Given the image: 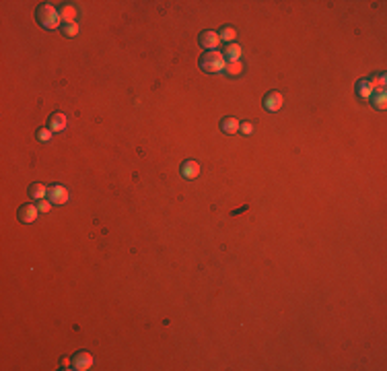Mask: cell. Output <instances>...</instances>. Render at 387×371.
Instances as JSON below:
<instances>
[{
	"instance_id": "5bb4252c",
	"label": "cell",
	"mask_w": 387,
	"mask_h": 371,
	"mask_svg": "<svg viewBox=\"0 0 387 371\" xmlns=\"http://www.w3.org/2000/svg\"><path fill=\"white\" fill-rule=\"evenodd\" d=\"M219 37H221V41H225L227 45H229V43H235V39H237V29H235L233 25H225V27L219 31Z\"/></svg>"
},
{
	"instance_id": "ac0fdd59",
	"label": "cell",
	"mask_w": 387,
	"mask_h": 371,
	"mask_svg": "<svg viewBox=\"0 0 387 371\" xmlns=\"http://www.w3.org/2000/svg\"><path fill=\"white\" fill-rule=\"evenodd\" d=\"M371 87H373V93H379V91H385V85H387V76L385 74H379V76H371L369 79Z\"/></svg>"
},
{
	"instance_id": "8992f818",
	"label": "cell",
	"mask_w": 387,
	"mask_h": 371,
	"mask_svg": "<svg viewBox=\"0 0 387 371\" xmlns=\"http://www.w3.org/2000/svg\"><path fill=\"white\" fill-rule=\"evenodd\" d=\"M93 363H95V359H93V355L87 351H79L72 357V369H76V371H89L93 367Z\"/></svg>"
},
{
	"instance_id": "7a4b0ae2",
	"label": "cell",
	"mask_w": 387,
	"mask_h": 371,
	"mask_svg": "<svg viewBox=\"0 0 387 371\" xmlns=\"http://www.w3.org/2000/svg\"><path fill=\"white\" fill-rule=\"evenodd\" d=\"M198 66H200V70H204V72H208V74H221V72H225V68H227V58H225V54L219 52V50L204 52L202 56H200Z\"/></svg>"
},
{
	"instance_id": "277c9868",
	"label": "cell",
	"mask_w": 387,
	"mask_h": 371,
	"mask_svg": "<svg viewBox=\"0 0 387 371\" xmlns=\"http://www.w3.org/2000/svg\"><path fill=\"white\" fill-rule=\"evenodd\" d=\"M48 198H50V202L52 204H66L68 200H70V192L66 186H62V184H52L50 186V192H48Z\"/></svg>"
},
{
	"instance_id": "30bf717a",
	"label": "cell",
	"mask_w": 387,
	"mask_h": 371,
	"mask_svg": "<svg viewBox=\"0 0 387 371\" xmlns=\"http://www.w3.org/2000/svg\"><path fill=\"white\" fill-rule=\"evenodd\" d=\"M48 124H50L48 128H52V132H64L66 126H68V118H66V114L56 112V114L50 116V122Z\"/></svg>"
},
{
	"instance_id": "9a60e30c",
	"label": "cell",
	"mask_w": 387,
	"mask_h": 371,
	"mask_svg": "<svg viewBox=\"0 0 387 371\" xmlns=\"http://www.w3.org/2000/svg\"><path fill=\"white\" fill-rule=\"evenodd\" d=\"M357 95L361 99H371V97H373V87H371L369 79H361L357 83Z\"/></svg>"
},
{
	"instance_id": "8fae6325",
	"label": "cell",
	"mask_w": 387,
	"mask_h": 371,
	"mask_svg": "<svg viewBox=\"0 0 387 371\" xmlns=\"http://www.w3.org/2000/svg\"><path fill=\"white\" fill-rule=\"evenodd\" d=\"M48 192H50V186L39 184V182L31 184L29 190H27V194H29L31 200H43V198H48Z\"/></svg>"
},
{
	"instance_id": "4fadbf2b",
	"label": "cell",
	"mask_w": 387,
	"mask_h": 371,
	"mask_svg": "<svg viewBox=\"0 0 387 371\" xmlns=\"http://www.w3.org/2000/svg\"><path fill=\"white\" fill-rule=\"evenodd\" d=\"M225 58H227V62H237V60H241V56H243V48H241V43H229L227 48H225Z\"/></svg>"
},
{
	"instance_id": "ffe728a7",
	"label": "cell",
	"mask_w": 387,
	"mask_h": 371,
	"mask_svg": "<svg viewBox=\"0 0 387 371\" xmlns=\"http://www.w3.org/2000/svg\"><path fill=\"white\" fill-rule=\"evenodd\" d=\"M62 31H64V35H66V37H76V35L81 33V27H79V23L62 25Z\"/></svg>"
},
{
	"instance_id": "2e32d148",
	"label": "cell",
	"mask_w": 387,
	"mask_h": 371,
	"mask_svg": "<svg viewBox=\"0 0 387 371\" xmlns=\"http://www.w3.org/2000/svg\"><path fill=\"white\" fill-rule=\"evenodd\" d=\"M243 70H245V64H243L241 60H237V62H227V68H225L227 76H231V79H235V76H241Z\"/></svg>"
},
{
	"instance_id": "6da1fadb",
	"label": "cell",
	"mask_w": 387,
	"mask_h": 371,
	"mask_svg": "<svg viewBox=\"0 0 387 371\" xmlns=\"http://www.w3.org/2000/svg\"><path fill=\"white\" fill-rule=\"evenodd\" d=\"M35 21L39 23V27L48 29V31H56L62 25L58 8L54 4H50V2H41L37 6V10H35Z\"/></svg>"
},
{
	"instance_id": "ba28073f",
	"label": "cell",
	"mask_w": 387,
	"mask_h": 371,
	"mask_svg": "<svg viewBox=\"0 0 387 371\" xmlns=\"http://www.w3.org/2000/svg\"><path fill=\"white\" fill-rule=\"evenodd\" d=\"M19 221L21 223H25V225H31V223H35L37 221V216H39V208L35 206V204H23L21 208H19Z\"/></svg>"
},
{
	"instance_id": "52a82bcc",
	"label": "cell",
	"mask_w": 387,
	"mask_h": 371,
	"mask_svg": "<svg viewBox=\"0 0 387 371\" xmlns=\"http://www.w3.org/2000/svg\"><path fill=\"white\" fill-rule=\"evenodd\" d=\"M58 12H60V19L64 25H72V23H76V19H79V8H76L72 2H64L58 8Z\"/></svg>"
},
{
	"instance_id": "e0dca14e",
	"label": "cell",
	"mask_w": 387,
	"mask_h": 371,
	"mask_svg": "<svg viewBox=\"0 0 387 371\" xmlns=\"http://www.w3.org/2000/svg\"><path fill=\"white\" fill-rule=\"evenodd\" d=\"M371 105H373L375 110H385V107H387V91L373 93V97H371Z\"/></svg>"
},
{
	"instance_id": "44dd1931",
	"label": "cell",
	"mask_w": 387,
	"mask_h": 371,
	"mask_svg": "<svg viewBox=\"0 0 387 371\" xmlns=\"http://www.w3.org/2000/svg\"><path fill=\"white\" fill-rule=\"evenodd\" d=\"M52 202H50V198H43V200H39V204H37V208H39V212H50L52 210Z\"/></svg>"
},
{
	"instance_id": "7c38bea8",
	"label": "cell",
	"mask_w": 387,
	"mask_h": 371,
	"mask_svg": "<svg viewBox=\"0 0 387 371\" xmlns=\"http://www.w3.org/2000/svg\"><path fill=\"white\" fill-rule=\"evenodd\" d=\"M239 128H241V122L233 116H227L221 120V132H225V134H237Z\"/></svg>"
},
{
	"instance_id": "d6986e66",
	"label": "cell",
	"mask_w": 387,
	"mask_h": 371,
	"mask_svg": "<svg viewBox=\"0 0 387 371\" xmlns=\"http://www.w3.org/2000/svg\"><path fill=\"white\" fill-rule=\"evenodd\" d=\"M52 134H54V132H52V128H45V126H43V128H39V130L35 132V136H37V141H39V143H50V141H52Z\"/></svg>"
},
{
	"instance_id": "5b68a950",
	"label": "cell",
	"mask_w": 387,
	"mask_h": 371,
	"mask_svg": "<svg viewBox=\"0 0 387 371\" xmlns=\"http://www.w3.org/2000/svg\"><path fill=\"white\" fill-rule=\"evenodd\" d=\"M282 105H284V97H282L280 91H270L268 95L264 97V107H266V112H270V114L280 112Z\"/></svg>"
},
{
	"instance_id": "9c48e42d",
	"label": "cell",
	"mask_w": 387,
	"mask_h": 371,
	"mask_svg": "<svg viewBox=\"0 0 387 371\" xmlns=\"http://www.w3.org/2000/svg\"><path fill=\"white\" fill-rule=\"evenodd\" d=\"M179 172L185 180H196L200 176V163L194 161V159H188V161H183L181 167H179Z\"/></svg>"
},
{
	"instance_id": "3957f363",
	"label": "cell",
	"mask_w": 387,
	"mask_h": 371,
	"mask_svg": "<svg viewBox=\"0 0 387 371\" xmlns=\"http://www.w3.org/2000/svg\"><path fill=\"white\" fill-rule=\"evenodd\" d=\"M198 43L202 45L206 52H212L221 45V37H219V31H212V29H206L202 33L198 35Z\"/></svg>"
},
{
	"instance_id": "7402d4cb",
	"label": "cell",
	"mask_w": 387,
	"mask_h": 371,
	"mask_svg": "<svg viewBox=\"0 0 387 371\" xmlns=\"http://www.w3.org/2000/svg\"><path fill=\"white\" fill-rule=\"evenodd\" d=\"M239 130H241L245 136H250V134H254V124H252V122H243Z\"/></svg>"
}]
</instances>
